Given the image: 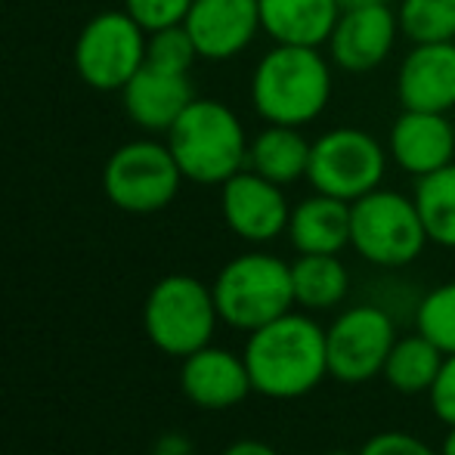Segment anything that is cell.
Segmentation results:
<instances>
[{
	"label": "cell",
	"mask_w": 455,
	"mask_h": 455,
	"mask_svg": "<svg viewBox=\"0 0 455 455\" xmlns=\"http://www.w3.org/2000/svg\"><path fill=\"white\" fill-rule=\"evenodd\" d=\"M242 360L254 394L267 400H300L329 375L325 329L307 313H291L248 331Z\"/></svg>",
	"instance_id": "1"
},
{
	"label": "cell",
	"mask_w": 455,
	"mask_h": 455,
	"mask_svg": "<svg viewBox=\"0 0 455 455\" xmlns=\"http://www.w3.org/2000/svg\"><path fill=\"white\" fill-rule=\"evenodd\" d=\"M331 62L319 47L275 44L251 72V106L267 124L304 127L331 100Z\"/></svg>",
	"instance_id": "2"
},
{
	"label": "cell",
	"mask_w": 455,
	"mask_h": 455,
	"mask_svg": "<svg viewBox=\"0 0 455 455\" xmlns=\"http://www.w3.org/2000/svg\"><path fill=\"white\" fill-rule=\"evenodd\" d=\"M164 137L183 177L198 186H223L248 168L251 140L239 115L220 100L196 96Z\"/></svg>",
	"instance_id": "3"
},
{
	"label": "cell",
	"mask_w": 455,
	"mask_h": 455,
	"mask_svg": "<svg viewBox=\"0 0 455 455\" xmlns=\"http://www.w3.org/2000/svg\"><path fill=\"white\" fill-rule=\"evenodd\" d=\"M211 291L220 323L235 331H254L294 307L291 264L267 251H245L220 267Z\"/></svg>",
	"instance_id": "4"
},
{
	"label": "cell",
	"mask_w": 455,
	"mask_h": 455,
	"mask_svg": "<svg viewBox=\"0 0 455 455\" xmlns=\"http://www.w3.org/2000/svg\"><path fill=\"white\" fill-rule=\"evenodd\" d=\"M217 323H220V313L214 304V291L196 275L171 273L158 279L146 294V338L168 356L186 360L196 350L208 347Z\"/></svg>",
	"instance_id": "5"
},
{
	"label": "cell",
	"mask_w": 455,
	"mask_h": 455,
	"mask_svg": "<svg viewBox=\"0 0 455 455\" xmlns=\"http://www.w3.org/2000/svg\"><path fill=\"white\" fill-rule=\"evenodd\" d=\"M415 198L396 189H371L350 204V245L381 270H400L421 258L427 245Z\"/></svg>",
	"instance_id": "6"
},
{
	"label": "cell",
	"mask_w": 455,
	"mask_h": 455,
	"mask_svg": "<svg viewBox=\"0 0 455 455\" xmlns=\"http://www.w3.org/2000/svg\"><path fill=\"white\" fill-rule=\"evenodd\" d=\"M186 180L168 143L131 140L108 156L102 168V192L124 214H156L164 211Z\"/></svg>",
	"instance_id": "7"
},
{
	"label": "cell",
	"mask_w": 455,
	"mask_h": 455,
	"mask_svg": "<svg viewBox=\"0 0 455 455\" xmlns=\"http://www.w3.org/2000/svg\"><path fill=\"white\" fill-rule=\"evenodd\" d=\"M387 174V149L363 127H335L313 140L307 180L316 192L354 204Z\"/></svg>",
	"instance_id": "8"
},
{
	"label": "cell",
	"mask_w": 455,
	"mask_h": 455,
	"mask_svg": "<svg viewBox=\"0 0 455 455\" xmlns=\"http://www.w3.org/2000/svg\"><path fill=\"white\" fill-rule=\"evenodd\" d=\"M146 35L124 10L96 12L75 41V72L100 93L124 91L146 66Z\"/></svg>",
	"instance_id": "9"
},
{
	"label": "cell",
	"mask_w": 455,
	"mask_h": 455,
	"mask_svg": "<svg viewBox=\"0 0 455 455\" xmlns=\"http://www.w3.org/2000/svg\"><path fill=\"white\" fill-rule=\"evenodd\" d=\"M396 325L387 310L375 304H356L338 313L325 329L329 375L344 384H365L384 371L390 347L396 341Z\"/></svg>",
	"instance_id": "10"
},
{
	"label": "cell",
	"mask_w": 455,
	"mask_h": 455,
	"mask_svg": "<svg viewBox=\"0 0 455 455\" xmlns=\"http://www.w3.org/2000/svg\"><path fill=\"white\" fill-rule=\"evenodd\" d=\"M282 189L285 186L254 174L251 168L229 177L220 186V211L227 227L242 242H251V245H267V242L279 239L288 229V217H291Z\"/></svg>",
	"instance_id": "11"
},
{
	"label": "cell",
	"mask_w": 455,
	"mask_h": 455,
	"mask_svg": "<svg viewBox=\"0 0 455 455\" xmlns=\"http://www.w3.org/2000/svg\"><path fill=\"white\" fill-rule=\"evenodd\" d=\"M198 60L227 62L245 53L260 28L258 0H192L183 19Z\"/></svg>",
	"instance_id": "12"
},
{
	"label": "cell",
	"mask_w": 455,
	"mask_h": 455,
	"mask_svg": "<svg viewBox=\"0 0 455 455\" xmlns=\"http://www.w3.org/2000/svg\"><path fill=\"white\" fill-rule=\"evenodd\" d=\"M400 35V19L390 4L341 10L329 37V60L350 75H365L387 62Z\"/></svg>",
	"instance_id": "13"
},
{
	"label": "cell",
	"mask_w": 455,
	"mask_h": 455,
	"mask_svg": "<svg viewBox=\"0 0 455 455\" xmlns=\"http://www.w3.org/2000/svg\"><path fill=\"white\" fill-rule=\"evenodd\" d=\"M180 390L192 406L208 409V412L233 409L248 394H254L245 360L227 347H214V344L196 350L183 360Z\"/></svg>",
	"instance_id": "14"
},
{
	"label": "cell",
	"mask_w": 455,
	"mask_h": 455,
	"mask_svg": "<svg viewBox=\"0 0 455 455\" xmlns=\"http://www.w3.org/2000/svg\"><path fill=\"white\" fill-rule=\"evenodd\" d=\"M387 156L400 171L412 177H427L446 168L455 156V127L440 112L403 108L400 118L390 124Z\"/></svg>",
	"instance_id": "15"
},
{
	"label": "cell",
	"mask_w": 455,
	"mask_h": 455,
	"mask_svg": "<svg viewBox=\"0 0 455 455\" xmlns=\"http://www.w3.org/2000/svg\"><path fill=\"white\" fill-rule=\"evenodd\" d=\"M396 96L403 108L452 112L455 108V41L412 44L396 72Z\"/></svg>",
	"instance_id": "16"
},
{
	"label": "cell",
	"mask_w": 455,
	"mask_h": 455,
	"mask_svg": "<svg viewBox=\"0 0 455 455\" xmlns=\"http://www.w3.org/2000/svg\"><path fill=\"white\" fill-rule=\"evenodd\" d=\"M121 100H124L127 118L137 127H143L146 133H168L186 112V106L196 100V91H192L189 75L168 72V68H156L146 62L124 84Z\"/></svg>",
	"instance_id": "17"
},
{
	"label": "cell",
	"mask_w": 455,
	"mask_h": 455,
	"mask_svg": "<svg viewBox=\"0 0 455 455\" xmlns=\"http://www.w3.org/2000/svg\"><path fill=\"white\" fill-rule=\"evenodd\" d=\"M260 28L273 44L323 47L341 16L338 0H258Z\"/></svg>",
	"instance_id": "18"
},
{
	"label": "cell",
	"mask_w": 455,
	"mask_h": 455,
	"mask_svg": "<svg viewBox=\"0 0 455 455\" xmlns=\"http://www.w3.org/2000/svg\"><path fill=\"white\" fill-rule=\"evenodd\" d=\"M285 233L298 254H341L350 245V202L313 192L291 208Z\"/></svg>",
	"instance_id": "19"
},
{
	"label": "cell",
	"mask_w": 455,
	"mask_h": 455,
	"mask_svg": "<svg viewBox=\"0 0 455 455\" xmlns=\"http://www.w3.org/2000/svg\"><path fill=\"white\" fill-rule=\"evenodd\" d=\"M310 149L313 143L300 133V127L267 124L248 146V168L279 186H291L307 177Z\"/></svg>",
	"instance_id": "20"
},
{
	"label": "cell",
	"mask_w": 455,
	"mask_h": 455,
	"mask_svg": "<svg viewBox=\"0 0 455 455\" xmlns=\"http://www.w3.org/2000/svg\"><path fill=\"white\" fill-rule=\"evenodd\" d=\"M294 304L300 310H331L350 291V273L338 254H298L291 264Z\"/></svg>",
	"instance_id": "21"
},
{
	"label": "cell",
	"mask_w": 455,
	"mask_h": 455,
	"mask_svg": "<svg viewBox=\"0 0 455 455\" xmlns=\"http://www.w3.org/2000/svg\"><path fill=\"white\" fill-rule=\"evenodd\" d=\"M443 350L437 344L427 341L421 331L415 335H403L394 341L390 347V356L384 363V381L403 396H419L427 394L437 378L440 365H443Z\"/></svg>",
	"instance_id": "22"
},
{
	"label": "cell",
	"mask_w": 455,
	"mask_h": 455,
	"mask_svg": "<svg viewBox=\"0 0 455 455\" xmlns=\"http://www.w3.org/2000/svg\"><path fill=\"white\" fill-rule=\"evenodd\" d=\"M412 198L419 204L427 239L455 251V162L427 177H419Z\"/></svg>",
	"instance_id": "23"
},
{
	"label": "cell",
	"mask_w": 455,
	"mask_h": 455,
	"mask_svg": "<svg viewBox=\"0 0 455 455\" xmlns=\"http://www.w3.org/2000/svg\"><path fill=\"white\" fill-rule=\"evenodd\" d=\"M396 19L412 44L455 41V0H400Z\"/></svg>",
	"instance_id": "24"
},
{
	"label": "cell",
	"mask_w": 455,
	"mask_h": 455,
	"mask_svg": "<svg viewBox=\"0 0 455 455\" xmlns=\"http://www.w3.org/2000/svg\"><path fill=\"white\" fill-rule=\"evenodd\" d=\"M415 329L443 354H455V282H443L421 298Z\"/></svg>",
	"instance_id": "25"
},
{
	"label": "cell",
	"mask_w": 455,
	"mask_h": 455,
	"mask_svg": "<svg viewBox=\"0 0 455 455\" xmlns=\"http://www.w3.org/2000/svg\"><path fill=\"white\" fill-rule=\"evenodd\" d=\"M196 60H198L196 44H192L189 31H186L183 25L152 31L149 41H146V62L156 66V68H168V72L189 75V68Z\"/></svg>",
	"instance_id": "26"
},
{
	"label": "cell",
	"mask_w": 455,
	"mask_h": 455,
	"mask_svg": "<svg viewBox=\"0 0 455 455\" xmlns=\"http://www.w3.org/2000/svg\"><path fill=\"white\" fill-rule=\"evenodd\" d=\"M189 6H192V0H124V12L146 31V35L183 25Z\"/></svg>",
	"instance_id": "27"
},
{
	"label": "cell",
	"mask_w": 455,
	"mask_h": 455,
	"mask_svg": "<svg viewBox=\"0 0 455 455\" xmlns=\"http://www.w3.org/2000/svg\"><path fill=\"white\" fill-rule=\"evenodd\" d=\"M356 455H440L437 450L425 443L421 437L406 431H381L363 443Z\"/></svg>",
	"instance_id": "28"
},
{
	"label": "cell",
	"mask_w": 455,
	"mask_h": 455,
	"mask_svg": "<svg viewBox=\"0 0 455 455\" xmlns=\"http://www.w3.org/2000/svg\"><path fill=\"white\" fill-rule=\"evenodd\" d=\"M427 396H431L434 415H437L443 425L455 427V354L443 356V365H440Z\"/></svg>",
	"instance_id": "29"
},
{
	"label": "cell",
	"mask_w": 455,
	"mask_h": 455,
	"mask_svg": "<svg viewBox=\"0 0 455 455\" xmlns=\"http://www.w3.org/2000/svg\"><path fill=\"white\" fill-rule=\"evenodd\" d=\"M152 455H196V446H192V440L186 437V434L171 431V434H162V437H158Z\"/></svg>",
	"instance_id": "30"
},
{
	"label": "cell",
	"mask_w": 455,
	"mask_h": 455,
	"mask_svg": "<svg viewBox=\"0 0 455 455\" xmlns=\"http://www.w3.org/2000/svg\"><path fill=\"white\" fill-rule=\"evenodd\" d=\"M223 455H279L273 450L270 443H264V440H235V443H229Z\"/></svg>",
	"instance_id": "31"
},
{
	"label": "cell",
	"mask_w": 455,
	"mask_h": 455,
	"mask_svg": "<svg viewBox=\"0 0 455 455\" xmlns=\"http://www.w3.org/2000/svg\"><path fill=\"white\" fill-rule=\"evenodd\" d=\"M341 10H354V6H375V4H390V0H338Z\"/></svg>",
	"instance_id": "32"
},
{
	"label": "cell",
	"mask_w": 455,
	"mask_h": 455,
	"mask_svg": "<svg viewBox=\"0 0 455 455\" xmlns=\"http://www.w3.org/2000/svg\"><path fill=\"white\" fill-rule=\"evenodd\" d=\"M440 455H455V427H450V434H446L443 446H440Z\"/></svg>",
	"instance_id": "33"
},
{
	"label": "cell",
	"mask_w": 455,
	"mask_h": 455,
	"mask_svg": "<svg viewBox=\"0 0 455 455\" xmlns=\"http://www.w3.org/2000/svg\"><path fill=\"white\" fill-rule=\"evenodd\" d=\"M325 455H354V452H344V450H335V452H325Z\"/></svg>",
	"instance_id": "34"
}]
</instances>
